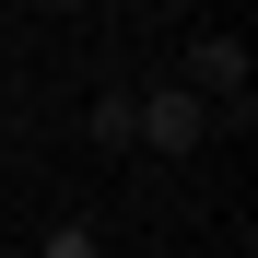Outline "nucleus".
I'll use <instances>...</instances> for the list:
<instances>
[{"label": "nucleus", "instance_id": "obj_1", "mask_svg": "<svg viewBox=\"0 0 258 258\" xmlns=\"http://www.w3.org/2000/svg\"><path fill=\"white\" fill-rule=\"evenodd\" d=\"M129 141H141V153H200L211 141V106L176 94V82H153V94H129Z\"/></svg>", "mask_w": 258, "mask_h": 258}, {"label": "nucleus", "instance_id": "obj_2", "mask_svg": "<svg viewBox=\"0 0 258 258\" xmlns=\"http://www.w3.org/2000/svg\"><path fill=\"white\" fill-rule=\"evenodd\" d=\"M176 94H200L211 117L258 106V94H246V47H235V35H200V47H188V71H176Z\"/></svg>", "mask_w": 258, "mask_h": 258}, {"label": "nucleus", "instance_id": "obj_3", "mask_svg": "<svg viewBox=\"0 0 258 258\" xmlns=\"http://www.w3.org/2000/svg\"><path fill=\"white\" fill-rule=\"evenodd\" d=\"M82 141H106V153H129V94H94V106H82Z\"/></svg>", "mask_w": 258, "mask_h": 258}, {"label": "nucleus", "instance_id": "obj_4", "mask_svg": "<svg viewBox=\"0 0 258 258\" xmlns=\"http://www.w3.org/2000/svg\"><path fill=\"white\" fill-rule=\"evenodd\" d=\"M47 258H106V246H94V223H47Z\"/></svg>", "mask_w": 258, "mask_h": 258}]
</instances>
